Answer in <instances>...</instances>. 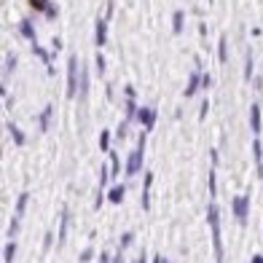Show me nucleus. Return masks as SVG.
Here are the masks:
<instances>
[{"mask_svg":"<svg viewBox=\"0 0 263 263\" xmlns=\"http://www.w3.org/2000/svg\"><path fill=\"white\" fill-rule=\"evenodd\" d=\"M150 186H153V172H145V180H142V209H150Z\"/></svg>","mask_w":263,"mask_h":263,"instance_id":"nucleus-9","label":"nucleus"},{"mask_svg":"<svg viewBox=\"0 0 263 263\" xmlns=\"http://www.w3.org/2000/svg\"><path fill=\"white\" fill-rule=\"evenodd\" d=\"M209 159H212V167H218V150H209Z\"/></svg>","mask_w":263,"mask_h":263,"instance_id":"nucleus-40","label":"nucleus"},{"mask_svg":"<svg viewBox=\"0 0 263 263\" xmlns=\"http://www.w3.org/2000/svg\"><path fill=\"white\" fill-rule=\"evenodd\" d=\"M253 153H255V169H258V177L263 175V145H261V140L255 137V142H253Z\"/></svg>","mask_w":263,"mask_h":263,"instance_id":"nucleus-12","label":"nucleus"},{"mask_svg":"<svg viewBox=\"0 0 263 263\" xmlns=\"http://www.w3.org/2000/svg\"><path fill=\"white\" fill-rule=\"evenodd\" d=\"M245 81H253V51L245 54Z\"/></svg>","mask_w":263,"mask_h":263,"instance_id":"nucleus-24","label":"nucleus"},{"mask_svg":"<svg viewBox=\"0 0 263 263\" xmlns=\"http://www.w3.org/2000/svg\"><path fill=\"white\" fill-rule=\"evenodd\" d=\"M27 199H30L27 191H24V194H19V199H16V215H19V218H24V209H27Z\"/></svg>","mask_w":263,"mask_h":263,"instance_id":"nucleus-20","label":"nucleus"},{"mask_svg":"<svg viewBox=\"0 0 263 263\" xmlns=\"http://www.w3.org/2000/svg\"><path fill=\"white\" fill-rule=\"evenodd\" d=\"M132 239H134V234H132V231H124V234H121V250H124V247H129V245H132Z\"/></svg>","mask_w":263,"mask_h":263,"instance_id":"nucleus-29","label":"nucleus"},{"mask_svg":"<svg viewBox=\"0 0 263 263\" xmlns=\"http://www.w3.org/2000/svg\"><path fill=\"white\" fill-rule=\"evenodd\" d=\"M51 116H54V108H51V105H46L43 113H41V132H49V127H51Z\"/></svg>","mask_w":263,"mask_h":263,"instance_id":"nucleus-14","label":"nucleus"},{"mask_svg":"<svg viewBox=\"0 0 263 263\" xmlns=\"http://www.w3.org/2000/svg\"><path fill=\"white\" fill-rule=\"evenodd\" d=\"M91 258H94V250H91V247H86V250L81 253V263H89Z\"/></svg>","mask_w":263,"mask_h":263,"instance_id":"nucleus-31","label":"nucleus"},{"mask_svg":"<svg viewBox=\"0 0 263 263\" xmlns=\"http://www.w3.org/2000/svg\"><path fill=\"white\" fill-rule=\"evenodd\" d=\"M183 22H186V14L177 8L175 16H172V32H175V35H180V32H183Z\"/></svg>","mask_w":263,"mask_h":263,"instance_id":"nucleus-17","label":"nucleus"},{"mask_svg":"<svg viewBox=\"0 0 263 263\" xmlns=\"http://www.w3.org/2000/svg\"><path fill=\"white\" fill-rule=\"evenodd\" d=\"M57 14H59V11H57V5H51V8L46 11V19H57Z\"/></svg>","mask_w":263,"mask_h":263,"instance_id":"nucleus-34","label":"nucleus"},{"mask_svg":"<svg viewBox=\"0 0 263 263\" xmlns=\"http://www.w3.org/2000/svg\"><path fill=\"white\" fill-rule=\"evenodd\" d=\"M137 116H140V108H137V102L127 97V121H134Z\"/></svg>","mask_w":263,"mask_h":263,"instance_id":"nucleus-21","label":"nucleus"},{"mask_svg":"<svg viewBox=\"0 0 263 263\" xmlns=\"http://www.w3.org/2000/svg\"><path fill=\"white\" fill-rule=\"evenodd\" d=\"M110 142H113V137H110V132L105 129L102 134H100V148L105 150V153H110Z\"/></svg>","mask_w":263,"mask_h":263,"instance_id":"nucleus-25","label":"nucleus"},{"mask_svg":"<svg viewBox=\"0 0 263 263\" xmlns=\"http://www.w3.org/2000/svg\"><path fill=\"white\" fill-rule=\"evenodd\" d=\"M132 263H137V261H132Z\"/></svg>","mask_w":263,"mask_h":263,"instance_id":"nucleus-44","label":"nucleus"},{"mask_svg":"<svg viewBox=\"0 0 263 263\" xmlns=\"http://www.w3.org/2000/svg\"><path fill=\"white\" fill-rule=\"evenodd\" d=\"M3 258H5V263H14V258H16V239H8V242H5Z\"/></svg>","mask_w":263,"mask_h":263,"instance_id":"nucleus-15","label":"nucleus"},{"mask_svg":"<svg viewBox=\"0 0 263 263\" xmlns=\"http://www.w3.org/2000/svg\"><path fill=\"white\" fill-rule=\"evenodd\" d=\"M231 209H234V220L239 223V226H247V215H250V199L247 196H234Z\"/></svg>","mask_w":263,"mask_h":263,"instance_id":"nucleus-4","label":"nucleus"},{"mask_svg":"<svg viewBox=\"0 0 263 263\" xmlns=\"http://www.w3.org/2000/svg\"><path fill=\"white\" fill-rule=\"evenodd\" d=\"M209 194H212V199L218 196V177H215V167H212V172H209Z\"/></svg>","mask_w":263,"mask_h":263,"instance_id":"nucleus-28","label":"nucleus"},{"mask_svg":"<svg viewBox=\"0 0 263 263\" xmlns=\"http://www.w3.org/2000/svg\"><path fill=\"white\" fill-rule=\"evenodd\" d=\"M100 263H113V258L108 255V250H105V253H100Z\"/></svg>","mask_w":263,"mask_h":263,"instance_id":"nucleus-36","label":"nucleus"},{"mask_svg":"<svg viewBox=\"0 0 263 263\" xmlns=\"http://www.w3.org/2000/svg\"><path fill=\"white\" fill-rule=\"evenodd\" d=\"M14 67H16V57L14 54H5V78L14 73Z\"/></svg>","mask_w":263,"mask_h":263,"instance_id":"nucleus-27","label":"nucleus"},{"mask_svg":"<svg viewBox=\"0 0 263 263\" xmlns=\"http://www.w3.org/2000/svg\"><path fill=\"white\" fill-rule=\"evenodd\" d=\"M94 65H97V70H100V73H105V57H102V54H97Z\"/></svg>","mask_w":263,"mask_h":263,"instance_id":"nucleus-33","label":"nucleus"},{"mask_svg":"<svg viewBox=\"0 0 263 263\" xmlns=\"http://www.w3.org/2000/svg\"><path fill=\"white\" fill-rule=\"evenodd\" d=\"M94 41H97L100 49L108 43V19H105V16H100V19H97V24H94Z\"/></svg>","mask_w":263,"mask_h":263,"instance_id":"nucleus-5","label":"nucleus"},{"mask_svg":"<svg viewBox=\"0 0 263 263\" xmlns=\"http://www.w3.org/2000/svg\"><path fill=\"white\" fill-rule=\"evenodd\" d=\"M108 199H110V204H121V201H124V186H116V188H110Z\"/></svg>","mask_w":263,"mask_h":263,"instance_id":"nucleus-19","label":"nucleus"},{"mask_svg":"<svg viewBox=\"0 0 263 263\" xmlns=\"http://www.w3.org/2000/svg\"><path fill=\"white\" fill-rule=\"evenodd\" d=\"M8 129H11V137H14V142H16L19 148H22L27 140H24V134H22V132H19V127H16V124H11V121H8Z\"/></svg>","mask_w":263,"mask_h":263,"instance_id":"nucleus-22","label":"nucleus"},{"mask_svg":"<svg viewBox=\"0 0 263 263\" xmlns=\"http://www.w3.org/2000/svg\"><path fill=\"white\" fill-rule=\"evenodd\" d=\"M78 86H81V65H78L75 54H70L67 59V97L70 100L78 97Z\"/></svg>","mask_w":263,"mask_h":263,"instance_id":"nucleus-3","label":"nucleus"},{"mask_svg":"<svg viewBox=\"0 0 263 263\" xmlns=\"http://www.w3.org/2000/svg\"><path fill=\"white\" fill-rule=\"evenodd\" d=\"M137 263H148V255H145V253H140V258H137Z\"/></svg>","mask_w":263,"mask_h":263,"instance_id":"nucleus-42","label":"nucleus"},{"mask_svg":"<svg viewBox=\"0 0 263 263\" xmlns=\"http://www.w3.org/2000/svg\"><path fill=\"white\" fill-rule=\"evenodd\" d=\"M110 175H113V177L118 175V156L116 153H110Z\"/></svg>","mask_w":263,"mask_h":263,"instance_id":"nucleus-30","label":"nucleus"},{"mask_svg":"<svg viewBox=\"0 0 263 263\" xmlns=\"http://www.w3.org/2000/svg\"><path fill=\"white\" fill-rule=\"evenodd\" d=\"M30 5L35 11H41V14H46V11L51 8V0H30Z\"/></svg>","mask_w":263,"mask_h":263,"instance_id":"nucleus-26","label":"nucleus"},{"mask_svg":"<svg viewBox=\"0 0 263 263\" xmlns=\"http://www.w3.org/2000/svg\"><path fill=\"white\" fill-rule=\"evenodd\" d=\"M127 97H129V100H134V97H137V89H134V86H127Z\"/></svg>","mask_w":263,"mask_h":263,"instance_id":"nucleus-38","label":"nucleus"},{"mask_svg":"<svg viewBox=\"0 0 263 263\" xmlns=\"http://www.w3.org/2000/svg\"><path fill=\"white\" fill-rule=\"evenodd\" d=\"M19 226H22V218H19V215H14V218H11V223H8V239H16Z\"/></svg>","mask_w":263,"mask_h":263,"instance_id":"nucleus-23","label":"nucleus"},{"mask_svg":"<svg viewBox=\"0 0 263 263\" xmlns=\"http://www.w3.org/2000/svg\"><path fill=\"white\" fill-rule=\"evenodd\" d=\"M145 137H148V132H140V137H137V148L132 150V156H129V161H127V175H129V177H134V175L142 169V153H145Z\"/></svg>","mask_w":263,"mask_h":263,"instance_id":"nucleus-2","label":"nucleus"},{"mask_svg":"<svg viewBox=\"0 0 263 263\" xmlns=\"http://www.w3.org/2000/svg\"><path fill=\"white\" fill-rule=\"evenodd\" d=\"M250 129L255 132V137L261 134V105L253 102V108H250Z\"/></svg>","mask_w":263,"mask_h":263,"instance_id":"nucleus-11","label":"nucleus"},{"mask_svg":"<svg viewBox=\"0 0 263 263\" xmlns=\"http://www.w3.org/2000/svg\"><path fill=\"white\" fill-rule=\"evenodd\" d=\"M250 263H263V255H253V261Z\"/></svg>","mask_w":263,"mask_h":263,"instance_id":"nucleus-43","label":"nucleus"},{"mask_svg":"<svg viewBox=\"0 0 263 263\" xmlns=\"http://www.w3.org/2000/svg\"><path fill=\"white\" fill-rule=\"evenodd\" d=\"M51 239H54V236H51V234H49V236H46V239H43V253H46V250L51 247Z\"/></svg>","mask_w":263,"mask_h":263,"instance_id":"nucleus-39","label":"nucleus"},{"mask_svg":"<svg viewBox=\"0 0 263 263\" xmlns=\"http://www.w3.org/2000/svg\"><path fill=\"white\" fill-rule=\"evenodd\" d=\"M32 51H35V54L43 59V65H46V70H49V75H54V65H51V57L46 54V51L41 49V46H32Z\"/></svg>","mask_w":263,"mask_h":263,"instance_id":"nucleus-18","label":"nucleus"},{"mask_svg":"<svg viewBox=\"0 0 263 263\" xmlns=\"http://www.w3.org/2000/svg\"><path fill=\"white\" fill-rule=\"evenodd\" d=\"M108 177H113L108 172V167H102V172H100V188H97V199H94V207L100 209L102 207V199H105V183H108Z\"/></svg>","mask_w":263,"mask_h":263,"instance_id":"nucleus-10","label":"nucleus"},{"mask_svg":"<svg viewBox=\"0 0 263 263\" xmlns=\"http://www.w3.org/2000/svg\"><path fill=\"white\" fill-rule=\"evenodd\" d=\"M113 263H124V255H121V253H116V255H113Z\"/></svg>","mask_w":263,"mask_h":263,"instance_id":"nucleus-41","label":"nucleus"},{"mask_svg":"<svg viewBox=\"0 0 263 263\" xmlns=\"http://www.w3.org/2000/svg\"><path fill=\"white\" fill-rule=\"evenodd\" d=\"M201 83H204V75H201L199 70H194V73H191V78H188V86H186V97H194L196 91L201 89Z\"/></svg>","mask_w":263,"mask_h":263,"instance_id":"nucleus-8","label":"nucleus"},{"mask_svg":"<svg viewBox=\"0 0 263 263\" xmlns=\"http://www.w3.org/2000/svg\"><path fill=\"white\" fill-rule=\"evenodd\" d=\"M207 220H209V231H212V250H215V263H223V234H220V209L218 204L207 207Z\"/></svg>","mask_w":263,"mask_h":263,"instance_id":"nucleus-1","label":"nucleus"},{"mask_svg":"<svg viewBox=\"0 0 263 263\" xmlns=\"http://www.w3.org/2000/svg\"><path fill=\"white\" fill-rule=\"evenodd\" d=\"M137 121L145 127V132H150L156 127V110L153 108H140V116H137Z\"/></svg>","mask_w":263,"mask_h":263,"instance_id":"nucleus-7","label":"nucleus"},{"mask_svg":"<svg viewBox=\"0 0 263 263\" xmlns=\"http://www.w3.org/2000/svg\"><path fill=\"white\" fill-rule=\"evenodd\" d=\"M207 110H209V102H201V110H199V118H207Z\"/></svg>","mask_w":263,"mask_h":263,"instance_id":"nucleus-35","label":"nucleus"},{"mask_svg":"<svg viewBox=\"0 0 263 263\" xmlns=\"http://www.w3.org/2000/svg\"><path fill=\"white\" fill-rule=\"evenodd\" d=\"M127 127H129V121L124 118V121H121V127H118V140H124V137H127Z\"/></svg>","mask_w":263,"mask_h":263,"instance_id":"nucleus-32","label":"nucleus"},{"mask_svg":"<svg viewBox=\"0 0 263 263\" xmlns=\"http://www.w3.org/2000/svg\"><path fill=\"white\" fill-rule=\"evenodd\" d=\"M218 59H220V65H226V62H228V38H226V35H220V43H218Z\"/></svg>","mask_w":263,"mask_h":263,"instance_id":"nucleus-16","label":"nucleus"},{"mask_svg":"<svg viewBox=\"0 0 263 263\" xmlns=\"http://www.w3.org/2000/svg\"><path fill=\"white\" fill-rule=\"evenodd\" d=\"M105 19H110V16H113V3H110V0H108V8H105V14H102Z\"/></svg>","mask_w":263,"mask_h":263,"instance_id":"nucleus-37","label":"nucleus"},{"mask_svg":"<svg viewBox=\"0 0 263 263\" xmlns=\"http://www.w3.org/2000/svg\"><path fill=\"white\" fill-rule=\"evenodd\" d=\"M67 231H70V209L65 207L62 209V220H59V236H57L59 247H65V242H67Z\"/></svg>","mask_w":263,"mask_h":263,"instance_id":"nucleus-6","label":"nucleus"},{"mask_svg":"<svg viewBox=\"0 0 263 263\" xmlns=\"http://www.w3.org/2000/svg\"><path fill=\"white\" fill-rule=\"evenodd\" d=\"M19 32H22L24 38L32 43V46H38V41H35V30H32V24H30V19H24L22 24H19Z\"/></svg>","mask_w":263,"mask_h":263,"instance_id":"nucleus-13","label":"nucleus"}]
</instances>
